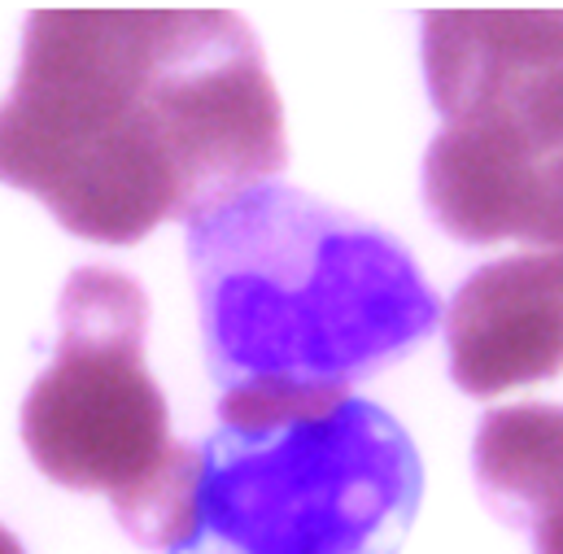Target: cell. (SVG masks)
Here are the masks:
<instances>
[{
    "mask_svg": "<svg viewBox=\"0 0 563 554\" xmlns=\"http://www.w3.org/2000/svg\"><path fill=\"white\" fill-rule=\"evenodd\" d=\"M288 162L258 35L232 9H31L0 179L97 245L201 219Z\"/></svg>",
    "mask_w": 563,
    "mask_h": 554,
    "instance_id": "cell-1",
    "label": "cell"
},
{
    "mask_svg": "<svg viewBox=\"0 0 563 554\" xmlns=\"http://www.w3.org/2000/svg\"><path fill=\"white\" fill-rule=\"evenodd\" d=\"M188 258L223 428L328 416L437 323L394 236L280 184L192 219Z\"/></svg>",
    "mask_w": 563,
    "mask_h": 554,
    "instance_id": "cell-2",
    "label": "cell"
},
{
    "mask_svg": "<svg viewBox=\"0 0 563 554\" xmlns=\"http://www.w3.org/2000/svg\"><path fill=\"white\" fill-rule=\"evenodd\" d=\"M420 502L411 436L372 402L201 450V524L175 554H398Z\"/></svg>",
    "mask_w": 563,
    "mask_h": 554,
    "instance_id": "cell-3",
    "label": "cell"
},
{
    "mask_svg": "<svg viewBox=\"0 0 563 554\" xmlns=\"http://www.w3.org/2000/svg\"><path fill=\"white\" fill-rule=\"evenodd\" d=\"M57 323V354L22 402V445L53 485L114 502L175 445L144 363L148 297L114 267H79Z\"/></svg>",
    "mask_w": 563,
    "mask_h": 554,
    "instance_id": "cell-4",
    "label": "cell"
},
{
    "mask_svg": "<svg viewBox=\"0 0 563 554\" xmlns=\"http://www.w3.org/2000/svg\"><path fill=\"white\" fill-rule=\"evenodd\" d=\"M423 75L445 128L525 184L533 236L538 188L563 166V9H428Z\"/></svg>",
    "mask_w": 563,
    "mask_h": 554,
    "instance_id": "cell-5",
    "label": "cell"
},
{
    "mask_svg": "<svg viewBox=\"0 0 563 554\" xmlns=\"http://www.w3.org/2000/svg\"><path fill=\"white\" fill-rule=\"evenodd\" d=\"M450 376L498 398L563 372V250H525L467 279L445 306Z\"/></svg>",
    "mask_w": 563,
    "mask_h": 554,
    "instance_id": "cell-6",
    "label": "cell"
},
{
    "mask_svg": "<svg viewBox=\"0 0 563 554\" xmlns=\"http://www.w3.org/2000/svg\"><path fill=\"white\" fill-rule=\"evenodd\" d=\"M472 463L489 507L533 533L563 511V407L516 402L489 411L476 428Z\"/></svg>",
    "mask_w": 563,
    "mask_h": 554,
    "instance_id": "cell-7",
    "label": "cell"
},
{
    "mask_svg": "<svg viewBox=\"0 0 563 554\" xmlns=\"http://www.w3.org/2000/svg\"><path fill=\"white\" fill-rule=\"evenodd\" d=\"M114 516L144 551H184L201 524V450L175 441L144 480L114 498Z\"/></svg>",
    "mask_w": 563,
    "mask_h": 554,
    "instance_id": "cell-8",
    "label": "cell"
},
{
    "mask_svg": "<svg viewBox=\"0 0 563 554\" xmlns=\"http://www.w3.org/2000/svg\"><path fill=\"white\" fill-rule=\"evenodd\" d=\"M529 241L542 250H563V166H555L538 188V214Z\"/></svg>",
    "mask_w": 563,
    "mask_h": 554,
    "instance_id": "cell-9",
    "label": "cell"
},
{
    "mask_svg": "<svg viewBox=\"0 0 563 554\" xmlns=\"http://www.w3.org/2000/svg\"><path fill=\"white\" fill-rule=\"evenodd\" d=\"M533 542H538V554H563V511L533 529Z\"/></svg>",
    "mask_w": 563,
    "mask_h": 554,
    "instance_id": "cell-10",
    "label": "cell"
},
{
    "mask_svg": "<svg viewBox=\"0 0 563 554\" xmlns=\"http://www.w3.org/2000/svg\"><path fill=\"white\" fill-rule=\"evenodd\" d=\"M0 554H26V551L18 546V538H13V533H4V529H0Z\"/></svg>",
    "mask_w": 563,
    "mask_h": 554,
    "instance_id": "cell-11",
    "label": "cell"
}]
</instances>
